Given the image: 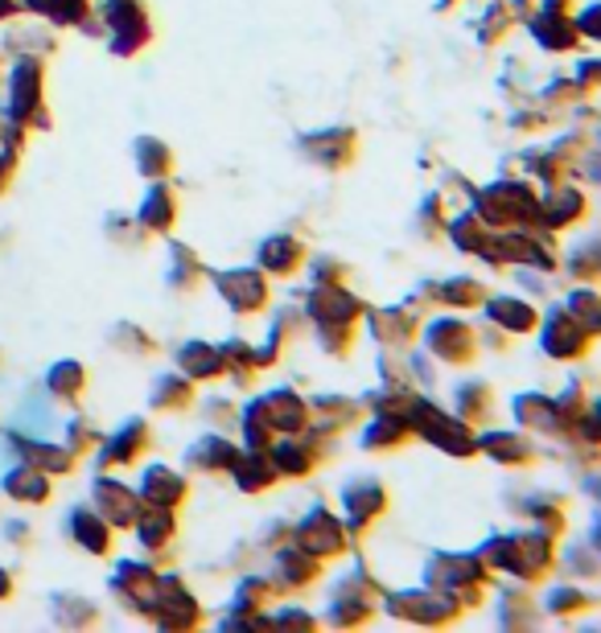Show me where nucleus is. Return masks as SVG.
Instances as JSON below:
<instances>
[{
    "label": "nucleus",
    "mask_w": 601,
    "mask_h": 633,
    "mask_svg": "<svg viewBox=\"0 0 601 633\" xmlns=\"http://www.w3.org/2000/svg\"><path fill=\"white\" fill-rule=\"evenodd\" d=\"M301 256V251H297V247H268L265 251V259H268V268H280V276H284V268H289V263H293V259Z\"/></svg>",
    "instance_id": "obj_2"
},
{
    "label": "nucleus",
    "mask_w": 601,
    "mask_h": 633,
    "mask_svg": "<svg viewBox=\"0 0 601 633\" xmlns=\"http://www.w3.org/2000/svg\"><path fill=\"white\" fill-rule=\"evenodd\" d=\"M148 498H153V502H162V506H174L177 498H182V481L157 469V474L148 477Z\"/></svg>",
    "instance_id": "obj_1"
}]
</instances>
